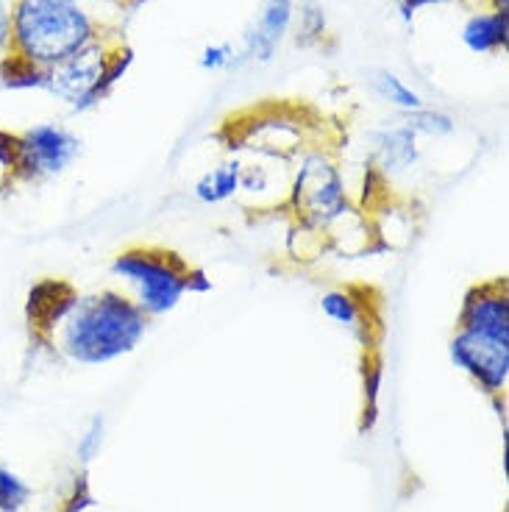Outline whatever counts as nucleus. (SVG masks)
I'll use <instances>...</instances> for the list:
<instances>
[{
  "label": "nucleus",
  "instance_id": "obj_1",
  "mask_svg": "<svg viewBox=\"0 0 509 512\" xmlns=\"http://www.w3.org/2000/svg\"><path fill=\"white\" fill-rule=\"evenodd\" d=\"M148 334V315L117 290L78 293L48 346L76 365H109L128 357Z\"/></svg>",
  "mask_w": 509,
  "mask_h": 512
},
{
  "label": "nucleus",
  "instance_id": "obj_2",
  "mask_svg": "<svg viewBox=\"0 0 509 512\" xmlns=\"http://www.w3.org/2000/svg\"><path fill=\"white\" fill-rule=\"evenodd\" d=\"M98 39V28L81 3L12 0L9 51L51 70Z\"/></svg>",
  "mask_w": 509,
  "mask_h": 512
},
{
  "label": "nucleus",
  "instance_id": "obj_3",
  "mask_svg": "<svg viewBox=\"0 0 509 512\" xmlns=\"http://www.w3.org/2000/svg\"><path fill=\"white\" fill-rule=\"evenodd\" d=\"M112 273L131 287L134 293L131 301L151 318V315H167L179 307L181 298L187 295L190 262L167 248L137 245L115 256Z\"/></svg>",
  "mask_w": 509,
  "mask_h": 512
},
{
  "label": "nucleus",
  "instance_id": "obj_4",
  "mask_svg": "<svg viewBox=\"0 0 509 512\" xmlns=\"http://www.w3.org/2000/svg\"><path fill=\"white\" fill-rule=\"evenodd\" d=\"M293 206L298 220L315 231L329 229L334 220L348 212L343 176L329 156H304L293 184Z\"/></svg>",
  "mask_w": 509,
  "mask_h": 512
},
{
  "label": "nucleus",
  "instance_id": "obj_5",
  "mask_svg": "<svg viewBox=\"0 0 509 512\" xmlns=\"http://www.w3.org/2000/svg\"><path fill=\"white\" fill-rule=\"evenodd\" d=\"M112 53L101 39L90 42L87 48L73 53L70 59L48 70V92L64 101L73 112H90L112 92L106 81V70Z\"/></svg>",
  "mask_w": 509,
  "mask_h": 512
},
{
  "label": "nucleus",
  "instance_id": "obj_6",
  "mask_svg": "<svg viewBox=\"0 0 509 512\" xmlns=\"http://www.w3.org/2000/svg\"><path fill=\"white\" fill-rule=\"evenodd\" d=\"M20 134V159L14 170L12 184H28L62 176L67 167L76 165L81 156V137H76L62 123H34Z\"/></svg>",
  "mask_w": 509,
  "mask_h": 512
},
{
  "label": "nucleus",
  "instance_id": "obj_7",
  "mask_svg": "<svg viewBox=\"0 0 509 512\" xmlns=\"http://www.w3.org/2000/svg\"><path fill=\"white\" fill-rule=\"evenodd\" d=\"M451 362L487 396H501L509 382V340L457 329L448 343Z\"/></svg>",
  "mask_w": 509,
  "mask_h": 512
},
{
  "label": "nucleus",
  "instance_id": "obj_8",
  "mask_svg": "<svg viewBox=\"0 0 509 512\" xmlns=\"http://www.w3.org/2000/svg\"><path fill=\"white\" fill-rule=\"evenodd\" d=\"M457 329L468 332L490 334L509 340V293L507 279H493V282L473 284L462 298Z\"/></svg>",
  "mask_w": 509,
  "mask_h": 512
},
{
  "label": "nucleus",
  "instance_id": "obj_9",
  "mask_svg": "<svg viewBox=\"0 0 509 512\" xmlns=\"http://www.w3.org/2000/svg\"><path fill=\"white\" fill-rule=\"evenodd\" d=\"M78 290L67 279H39L31 284V290L26 295V323L31 337L37 343L51 340L53 329L62 323V318L70 312V307L76 304Z\"/></svg>",
  "mask_w": 509,
  "mask_h": 512
},
{
  "label": "nucleus",
  "instance_id": "obj_10",
  "mask_svg": "<svg viewBox=\"0 0 509 512\" xmlns=\"http://www.w3.org/2000/svg\"><path fill=\"white\" fill-rule=\"evenodd\" d=\"M293 0H265L256 23L242 39V59L270 62L293 26Z\"/></svg>",
  "mask_w": 509,
  "mask_h": 512
},
{
  "label": "nucleus",
  "instance_id": "obj_11",
  "mask_svg": "<svg viewBox=\"0 0 509 512\" xmlns=\"http://www.w3.org/2000/svg\"><path fill=\"white\" fill-rule=\"evenodd\" d=\"M418 134H412L404 123L384 126L370 131L368 140L373 148V156L384 173H401L418 162Z\"/></svg>",
  "mask_w": 509,
  "mask_h": 512
},
{
  "label": "nucleus",
  "instance_id": "obj_12",
  "mask_svg": "<svg viewBox=\"0 0 509 512\" xmlns=\"http://www.w3.org/2000/svg\"><path fill=\"white\" fill-rule=\"evenodd\" d=\"M320 309L329 320H334L337 326H343L351 337L362 340L365 346L370 343V312L368 301H362L351 290H329L320 295Z\"/></svg>",
  "mask_w": 509,
  "mask_h": 512
},
{
  "label": "nucleus",
  "instance_id": "obj_13",
  "mask_svg": "<svg viewBox=\"0 0 509 512\" xmlns=\"http://www.w3.org/2000/svg\"><path fill=\"white\" fill-rule=\"evenodd\" d=\"M507 31V12H479L468 17V23L462 26V42L471 53L484 56L507 45Z\"/></svg>",
  "mask_w": 509,
  "mask_h": 512
},
{
  "label": "nucleus",
  "instance_id": "obj_14",
  "mask_svg": "<svg viewBox=\"0 0 509 512\" xmlns=\"http://www.w3.org/2000/svg\"><path fill=\"white\" fill-rule=\"evenodd\" d=\"M0 87L9 92H48V70L6 51L0 56Z\"/></svg>",
  "mask_w": 509,
  "mask_h": 512
},
{
  "label": "nucleus",
  "instance_id": "obj_15",
  "mask_svg": "<svg viewBox=\"0 0 509 512\" xmlns=\"http://www.w3.org/2000/svg\"><path fill=\"white\" fill-rule=\"evenodd\" d=\"M240 162H226V165L206 170L201 179L195 181V198L201 204H223L234 192L240 190Z\"/></svg>",
  "mask_w": 509,
  "mask_h": 512
},
{
  "label": "nucleus",
  "instance_id": "obj_16",
  "mask_svg": "<svg viewBox=\"0 0 509 512\" xmlns=\"http://www.w3.org/2000/svg\"><path fill=\"white\" fill-rule=\"evenodd\" d=\"M370 87H373V92H376L384 103H390V106L401 109V112H418V109L426 106L418 92L412 90V87H407V84L395 76V73H390V70H376V73H370Z\"/></svg>",
  "mask_w": 509,
  "mask_h": 512
},
{
  "label": "nucleus",
  "instance_id": "obj_17",
  "mask_svg": "<svg viewBox=\"0 0 509 512\" xmlns=\"http://www.w3.org/2000/svg\"><path fill=\"white\" fill-rule=\"evenodd\" d=\"M384 384V362L382 357L368 354L365 368H362V393H365V418H362V432L373 429V423L379 418V396H382Z\"/></svg>",
  "mask_w": 509,
  "mask_h": 512
},
{
  "label": "nucleus",
  "instance_id": "obj_18",
  "mask_svg": "<svg viewBox=\"0 0 509 512\" xmlns=\"http://www.w3.org/2000/svg\"><path fill=\"white\" fill-rule=\"evenodd\" d=\"M34 499V487L12 468H0V512H23Z\"/></svg>",
  "mask_w": 509,
  "mask_h": 512
},
{
  "label": "nucleus",
  "instance_id": "obj_19",
  "mask_svg": "<svg viewBox=\"0 0 509 512\" xmlns=\"http://www.w3.org/2000/svg\"><path fill=\"white\" fill-rule=\"evenodd\" d=\"M404 126L412 134H426V137H446L454 131V120L443 112H434V109H418V112H404Z\"/></svg>",
  "mask_w": 509,
  "mask_h": 512
},
{
  "label": "nucleus",
  "instance_id": "obj_20",
  "mask_svg": "<svg viewBox=\"0 0 509 512\" xmlns=\"http://www.w3.org/2000/svg\"><path fill=\"white\" fill-rule=\"evenodd\" d=\"M92 507H98V499H95V493H92L90 487V474L87 471H78L73 476V485L67 490V496L59 504V512H87Z\"/></svg>",
  "mask_w": 509,
  "mask_h": 512
},
{
  "label": "nucleus",
  "instance_id": "obj_21",
  "mask_svg": "<svg viewBox=\"0 0 509 512\" xmlns=\"http://www.w3.org/2000/svg\"><path fill=\"white\" fill-rule=\"evenodd\" d=\"M103 437H106V418H103V415H92L87 432L81 435V440H78L76 446V457L81 465H90V462L101 454Z\"/></svg>",
  "mask_w": 509,
  "mask_h": 512
},
{
  "label": "nucleus",
  "instance_id": "obj_22",
  "mask_svg": "<svg viewBox=\"0 0 509 512\" xmlns=\"http://www.w3.org/2000/svg\"><path fill=\"white\" fill-rule=\"evenodd\" d=\"M323 28H326V17H323L318 0H304L301 3V20H298V42L318 39Z\"/></svg>",
  "mask_w": 509,
  "mask_h": 512
},
{
  "label": "nucleus",
  "instance_id": "obj_23",
  "mask_svg": "<svg viewBox=\"0 0 509 512\" xmlns=\"http://www.w3.org/2000/svg\"><path fill=\"white\" fill-rule=\"evenodd\" d=\"M237 62V51H234V45L229 42H209L204 51H201V59L198 64L204 67V70H229L231 64Z\"/></svg>",
  "mask_w": 509,
  "mask_h": 512
},
{
  "label": "nucleus",
  "instance_id": "obj_24",
  "mask_svg": "<svg viewBox=\"0 0 509 512\" xmlns=\"http://www.w3.org/2000/svg\"><path fill=\"white\" fill-rule=\"evenodd\" d=\"M17 159H20V134L0 128V170L6 173V181H12Z\"/></svg>",
  "mask_w": 509,
  "mask_h": 512
},
{
  "label": "nucleus",
  "instance_id": "obj_25",
  "mask_svg": "<svg viewBox=\"0 0 509 512\" xmlns=\"http://www.w3.org/2000/svg\"><path fill=\"white\" fill-rule=\"evenodd\" d=\"M187 293H195V295L212 293V279L206 276L204 268H192L190 265V273H187Z\"/></svg>",
  "mask_w": 509,
  "mask_h": 512
},
{
  "label": "nucleus",
  "instance_id": "obj_26",
  "mask_svg": "<svg viewBox=\"0 0 509 512\" xmlns=\"http://www.w3.org/2000/svg\"><path fill=\"white\" fill-rule=\"evenodd\" d=\"M12 37V0H0V51H9Z\"/></svg>",
  "mask_w": 509,
  "mask_h": 512
},
{
  "label": "nucleus",
  "instance_id": "obj_27",
  "mask_svg": "<svg viewBox=\"0 0 509 512\" xmlns=\"http://www.w3.org/2000/svg\"><path fill=\"white\" fill-rule=\"evenodd\" d=\"M437 3H446V0H401V17L412 23V17L420 12V9H426V6H437Z\"/></svg>",
  "mask_w": 509,
  "mask_h": 512
},
{
  "label": "nucleus",
  "instance_id": "obj_28",
  "mask_svg": "<svg viewBox=\"0 0 509 512\" xmlns=\"http://www.w3.org/2000/svg\"><path fill=\"white\" fill-rule=\"evenodd\" d=\"M509 0H493V12H507Z\"/></svg>",
  "mask_w": 509,
  "mask_h": 512
},
{
  "label": "nucleus",
  "instance_id": "obj_29",
  "mask_svg": "<svg viewBox=\"0 0 509 512\" xmlns=\"http://www.w3.org/2000/svg\"><path fill=\"white\" fill-rule=\"evenodd\" d=\"M140 3H145V0H131V9H137Z\"/></svg>",
  "mask_w": 509,
  "mask_h": 512
},
{
  "label": "nucleus",
  "instance_id": "obj_30",
  "mask_svg": "<svg viewBox=\"0 0 509 512\" xmlns=\"http://www.w3.org/2000/svg\"><path fill=\"white\" fill-rule=\"evenodd\" d=\"M70 3H81V0H70Z\"/></svg>",
  "mask_w": 509,
  "mask_h": 512
}]
</instances>
